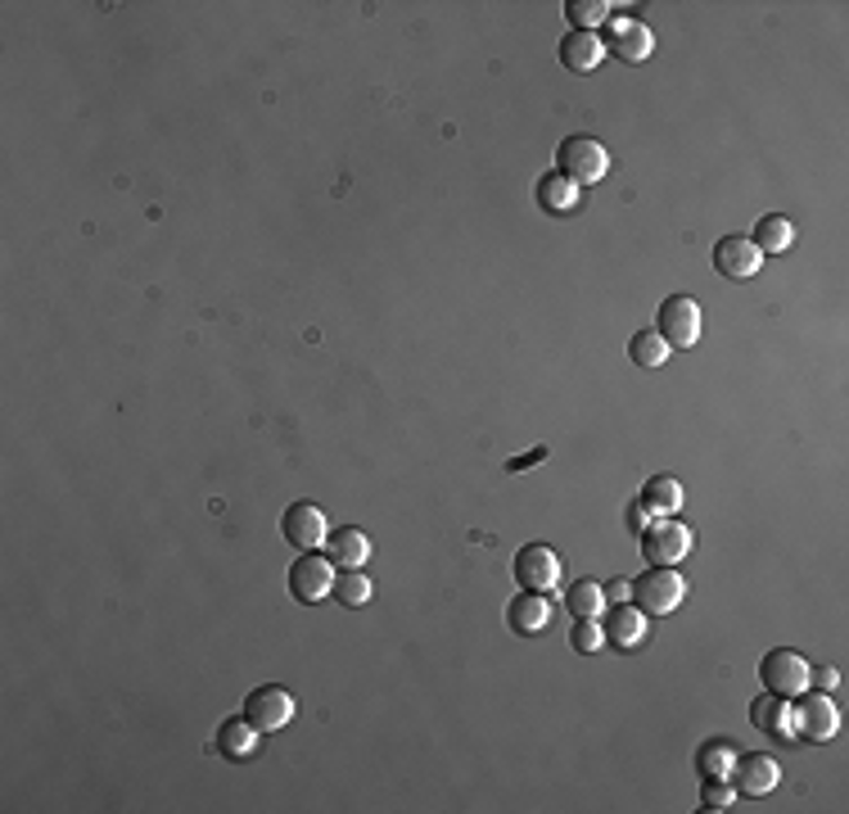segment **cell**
<instances>
[{
  "instance_id": "obj_4",
  "label": "cell",
  "mask_w": 849,
  "mask_h": 814,
  "mask_svg": "<svg viewBox=\"0 0 849 814\" xmlns=\"http://www.w3.org/2000/svg\"><path fill=\"white\" fill-rule=\"evenodd\" d=\"M759 684L777 697H800L809 688V661L791 647H777L759 661Z\"/></svg>"
},
{
  "instance_id": "obj_2",
  "label": "cell",
  "mask_w": 849,
  "mask_h": 814,
  "mask_svg": "<svg viewBox=\"0 0 849 814\" xmlns=\"http://www.w3.org/2000/svg\"><path fill=\"white\" fill-rule=\"evenodd\" d=\"M637 538H642V557L651 566H678L691 553V529L678 516H656Z\"/></svg>"
},
{
  "instance_id": "obj_3",
  "label": "cell",
  "mask_w": 849,
  "mask_h": 814,
  "mask_svg": "<svg viewBox=\"0 0 849 814\" xmlns=\"http://www.w3.org/2000/svg\"><path fill=\"white\" fill-rule=\"evenodd\" d=\"M687 597V579L673 570V566H656L651 575H642L632 584V602L637 610H647V616H669V610H678Z\"/></svg>"
},
{
  "instance_id": "obj_1",
  "label": "cell",
  "mask_w": 849,
  "mask_h": 814,
  "mask_svg": "<svg viewBox=\"0 0 849 814\" xmlns=\"http://www.w3.org/2000/svg\"><path fill=\"white\" fill-rule=\"evenodd\" d=\"M556 163H560L556 172L570 177L575 186H597L610 172V155L601 141H592V136H570V141H560Z\"/></svg>"
},
{
  "instance_id": "obj_26",
  "label": "cell",
  "mask_w": 849,
  "mask_h": 814,
  "mask_svg": "<svg viewBox=\"0 0 849 814\" xmlns=\"http://www.w3.org/2000/svg\"><path fill=\"white\" fill-rule=\"evenodd\" d=\"M610 10H615V6H606V0H570V6H565V14H570V23H575V32H592L597 23H610Z\"/></svg>"
},
{
  "instance_id": "obj_28",
  "label": "cell",
  "mask_w": 849,
  "mask_h": 814,
  "mask_svg": "<svg viewBox=\"0 0 849 814\" xmlns=\"http://www.w3.org/2000/svg\"><path fill=\"white\" fill-rule=\"evenodd\" d=\"M732 801H737V787L728 778H705V787H700V805L705 810H728Z\"/></svg>"
},
{
  "instance_id": "obj_20",
  "label": "cell",
  "mask_w": 849,
  "mask_h": 814,
  "mask_svg": "<svg viewBox=\"0 0 849 814\" xmlns=\"http://www.w3.org/2000/svg\"><path fill=\"white\" fill-rule=\"evenodd\" d=\"M579 199H583V190L570 177H560V172H547L538 181V204L547 214H570V209H579Z\"/></svg>"
},
{
  "instance_id": "obj_27",
  "label": "cell",
  "mask_w": 849,
  "mask_h": 814,
  "mask_svg": "<svg viewBox=\"0 0 849 814\" xmlns=\"http://www.w3.org/2000/svg\"><path fill=\"white\" fill-rule=\"evenodd\" d=\"M371 593H376V584H371L362 570H343V575L334 579V597H339L343 606H367Z\"/></svg>"
},
{
  "instance_id": "obj_23",
  "label": "cell",
  "mask_w": 849,
  "mask_h": 814,
  "mask_svg": "<svg viewBox=\"0 0 849 814\" xmlns=\"http://www.w3.org/2000/svg\"><path fill=\"white\" fill-rule=\"evenodd\" d=\"M628 358L642 367V371H660V367L669 363V345H665L656 330H637V335L628 339Z\"/></svg>"
},
{
  "instance_id": "obj_9",
  "label": "cell",
  "mask_w": 849,
  "mask_h": 814,
  "mask_svg": "<svg viewBox=\"0 0 849 814\" xmlns=\"http://www.w3.org/2000/svg\"><path fill=\"white\" fill-rule=\"evenodd\" d=\"M516 584L525 593H551L560 584V557L547 543H529V548L516 553Z\"/></svg>"
},
{
  "instance_id": "obj_6",
  "label": "cell",
  "mask_w": 849,
  "mask_h": 814,
  "mask_svg": "<svg viewBox=\"0 0 849 814\" xmlns=\"http://www.w3.org/2000/svg\"><path fill=\"white\" fill-rule=\"evenodd\" d=\"M656 335L669 349H691L700 339V304L691 295H669L656 317Z\"/></svg>"
},
{
  "instance_id": "obj_14",
  "label": "cell",
  "mask_w": 849,
  "mask_h": 814,
  "mask_svg": "<svg viewBox=\"0 0 849 814\" xmlns=\"http://www.w3.org/2000/svg\"><path fill=\"white\" fill-rule=\"evenodd\" d=\"M606 50L619 54L623 63H642V59H651L656 37H651L647 23H637V19H615V23H610V37H606Z\"/></svg>"
},
{
  "instance_id": "obj_19",
  "label": "cell",
  "mask_w": 849,
  "mask_h": 814,
  "mask_svg": "<svg viewBox=\"0 0 849 814\" xmlns=\"http://www.w3.org/2000/svg\"><path fill=\"white\" fill-rule=\"evenodd\" d=\"M258 728L244 719V715H236V719H227L222 728H218V752L227 756V761H249L253 752H258Z\"/></svg>"
},
{
  "instance_id": "obj_17",
  "label": "cell",
  "mask_w": 849,
  "mask_h": 814,
  "mask_svg": "<svg viewBox=\"0 0 849 814\" xmlns=\"http://www.w3.org/2000/svg\"><path fill=\"white\" fill-rule=\"evenodd\" d=\"M750 724H755L759 733H768V737H796L791 697H777V693L755 697V702H750Z\"/></svg>"
},
{
  "instance_id": "obj_29",
  "label": "cell",
  "mask_w": 849,
  "mask_h": 814,
  "mask_svg": "<svg viewBox=\"0 0 849 814\" xmlns=\"http://www.w3.org/2000/svg\"><path fill=\"white\" fill-rule=\"evenodd\" d=\"M570 643H575V652L592 656V652H601V647H606V629H601L597 621H579V625H575V634H570Z\"/></svg>"
},
{
  "instance_id": "obj_30",
  "label": "cell",
  "mask_w": 849,
  "mask_h": 814,
  "mask_svg": "<svg viewBox=\"0 0 849 814\" xmlns=\"http://www.w3.org/2000/svg\"><path fill=\"white\" fill-rule=\"evenodd\" d=\"M601 593H606V606L632 602V579H610V584H601Z\"/></svg>"
},
{
  "instance_id": "obj_22",
  "label": "cell",
  "mask_w": 849,
  "mask_h": 814,
  "mask_svg": "<svg viewBox=\"0 0 849 814\" xmlns=\"http://www.w3.org/2000/svg\"><path fill=\"white\" fill-rule=\"evenodd\" d=\"M796 245V222L782 218V214H768L759 227H755V249L759 254H787Z\"/></svg>"
},
{
  "instance_id": "obj_7",
  "label": "cell",
  "mask_w": 849,
  "mask_h": 814,
  "mask_svg": "<svg viewBox=\"0 0 849 814\" xmlns=\"http://www.w3.org/2000/svg\"><path fill=\"white\" fill-rule=\"evenodd\" d=\"M244 719H249L258 733H280V728L294 719V697H290V688H280V684L253 688V693L244 697Z\"/></svg>"
},
{
  "instance_id": "obj_13",
  "label": "cell",
  "mask_w": 849,
  "mask_h": 814,
  "mask_svg": "<svg viewBox=\"0 0 849 814\" xmlns=\"http://www.w3.org/2000/svg\"><path fill=\"white\" fill-rule=\"evenodd\" d=\"M728 778H732L737 796H768L777 783H782V770H777L772 756H737Z\"/></svg>"
},
{
  "instance_id": "obj_10",
  "label": "cell",
  "mask_w": 849,
  "mask_h": 814,
  "mask_svg": "<svg viewBox=\"0 0 849 814\" xmlns=\"http://www.w3.org/2000/svg\"><path fill=\"white\" fill-rule=\"evenodd\" d=\"M290 593H294L303 606H317L321 597H330V593H334V566H330V557L303 553V557L290 566Z\"/></svg>"
},
{
  "instance_id": "obj_33",
  "label": "cell",
  "mask_w": 849,
  "mask_h": 814,
  "mask_svg": "<svg viewBox=\"0 0 849 814\" xmlns=\"http://www.w3.org/2000/svg\"><path fill=\"white\" fill-rule=\"evenodd\" d=\"M542 457H547V448H533V453H525V457H516V461H511L507 470H525V466H538Z\"/></svg>"
},
{
  "instance_id": "obj_21",
  "label": "cell",
  "mask_w": 849,
  "mask_h": 814,
  "mask_svg": "<svg viewBox=\"0 0 849 814\" xmlns=\"http://www.w3.org/2000/svg\"><path fill=\"white\" fill-rule=\"evenodd\" d=\"M565 606H570V616H579V621H601L606 616V593H601L597 579H579V584L565 588Z\"/></svg>"
},
{
  "instance_id": "obj_16",
  "label": "cell",
  "mask_w": 849,
  "mask_h": 814,
  "mask_svg": "<svg viewBox=\"0 0 849 814\" xmlns=\"http://www.w3.org/2000/svg\"><path fill=\"white\" fill-rule=\"evenodd\" d=\"M326 557H330V566L362 570V566H367V557H371V538H367L362 529L343 525V529H334V534L326 538Z\"/></svg>"
},
{
  "instance_id": "obj_24",
  "label": "cell",
  "mask_w": 849,
  "mask_h": 814,
  "mask_svg": "<svg viewBox=\"0 0 849 814\" xmlns=\"http://www.w3.org/2000/svg\"><path fill=\"white\" fill-rule=\"evenodd\" d=\"M642 503L656 516H678L682 512V485L673 475H656V480H647V489H642Z\"/></svg>"
},
{
  "instance_id": "obj_25",
  "label": "cell",
  "mask_w": 849,
  "mask_h": 814,
  "mask_svg": "<svg viewBox=\"0 0 849 814\" xmlns=\"http://www.w3.org/2000/svg\"><path fill=\"white\" fill-rule=\"evenodd\" d=\"M732 765H737V752H732L728 742H705L700 756H696V770H700L705 778H728Z\"/></svg>"
},
{
  "instance_id": "obj_18",
  "label": "cell",
  "mask_w": 849,
  "mask_h": 814,
  "mask_svg": "<svg viewBox=\"0 0 849 814\" xmlns=\"http://www.w3.org/2000/svg\"><path fill=\"white\" fill-rule=\"evenodd\" d=\"M606 59V41L597 32H570L560 41V63L570 73H592V68Z\"/></svg>"
},
{
  "instance_id": "obj_5",
  "label": "cell",
  "mask_w": 849,
  "mask_h": 814,
  "mask_svg": "<svg viewBox=\"0 0 849 814\" xmlns=\"http://www.w3.org/2000/svg\"><path fill=\"white\" fill-rule=\"evenodd\" d=\"M791 724H796V737H805V742H827V737H836V728H840V711H836V702L827 697V693H800V697H791Z\"/></svg>"
},
{
  "instance_id": "obj_15",
  "label": "cell",
  "mask_w": 849,
  "mask_h": 814,
  "mask_svg": "<svg viewBox=\"0 0 849 814\" xmlns=\"http://www.w3.org/2000/svg\"><path fill=\"white\" fill-rule=\"evenodd\" d=\"M507 625H511L516 634H525V638L542 634V629L551 625V602H547V593H520V597H511Z\"/></svg>"
},
{
  "instance_id": "obj_32",
  "label": "cell",
  "mask_w": 849,
  "mask_h": 814,
  "mask_svg": "<svg viewBox=\"0 0 849 814\" xmlns=\"http://www.w3.org/2000/svg\"><path fill=\"white\" fill-rule=\"evenodd\" d=\"M651 520H656V512H651V507H647L642 498H637V503L628 507V525H632V534H642V529H647Z\"/></svg>"
},
{
  "instance_id": "obj_8",
  "label": "cell",
  "mask_w": 849,
  "mask_h": 814,
  "mask_svg": "<svg viewBox=\"0 0 849 814\" xmlns=\"http://www.w3.org/2000/svg\"><path fill=\"white\" fill-rule=\"evenodd\" d=\"M280 534H286V543L299 553H321L326 538H330V525H326V512L317 503H294L286 516H280Z\"/></svg>"
},
{
  "instance_id": "obj_12",
  "label": "cell",
  "mask_w": 849,
  "mask_h": 814,
  "mask_svg": "<svg viewBox=\"0 0 849 814\" xmlns=\"http://www.w3.org/2000/svg\"><path fill=\"white\" fill-rule=\"evenodd\" d=\"M606 643L610 647H619V652H632V647H642L647 643V610H637L632 602H619V606H610L606 610Z\"/></svg>"
},
{
  "instance_id": "obj_11",
  "label": "cell",
  "mask_w": 849,
  "mask_h": 814,
  "mask_svg": "<svg viewBox=\"0 0 849 814\" xmlns=\"http://www.w3.org/2000/svg\"><path fill=\"white\" fill-rule=\"evenodd\" d=\"M759 267H763V254L755 249L750 236H723L715 245V271H723L728 281H750Z\"/></svg>"
},
{
  "instance_id": "obj_31",
  "label": "cell",
  "mask_w": 849,
  "mask_h": 814,
  "mask_svg": "<svg viewBox=\"0 0 849 814\" xmlns=\"http://www.w3.org/2000/svg\"><path fill=\"white\" fill-rule=\"evenodd\" d=\"M809 684H818V693H836L840 688V669H831V665L809 669Z\"/></svg>"
}]
</instances>
